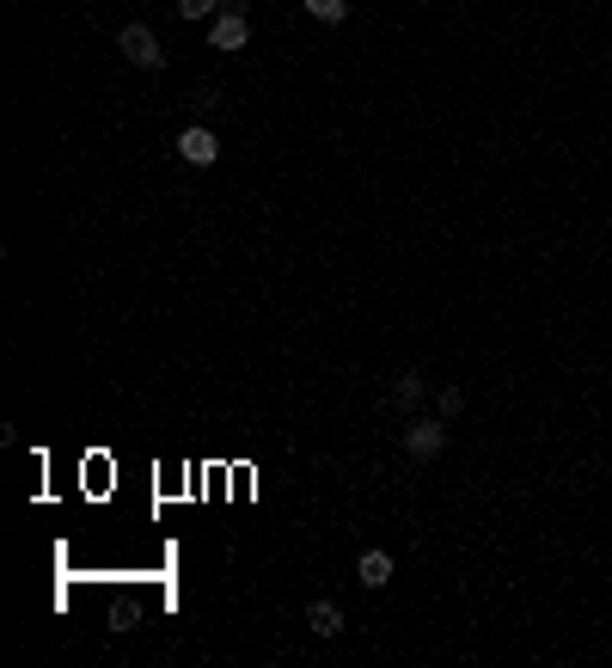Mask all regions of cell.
I'll list each match as a JSON object with an SVG mask.
<instances>
[{"mask_svg": "<svg viewBox=\"0 0 612 668\" xmlns=\"http://www.w3.org/2000/svg\"><path fill=\"white\" fill-rule=\"evenodd\" d=\"M117 50H123L135 68H147V74L166 68V50H160V37H153L147 25H123V31H117Z\"/></svg>", "mask_w": 612, "mask_h": 668, "instance_id": "obj_1", "label": "cell"}, {"mask_svg": "<svg viewBox=\"0 0 612 668\" xmlns=\"http://www.w3.org/2000/svg\"><path fill=\"white\" fill-rule=\"evenodd\" d=\"M435 411H441V417H459V411H466V387H441V393H435Z\"/></svg>", "mask_w": 612, "mask_h": 668, "instance_id": "obj_9", "label": "cell"}, {"mask_svg": "<svg viewBox=\"0 0 612 668\" xmlns=\"http://www.w3.org/2000/svg\"><path fill=\"white\" fill-rule=\"evenodd\" d=\"M300 7L313 13V19H325V25H343V19H349V0H300Z\"/></svg>", "mask_w": 612, "mask_h": 668, "instance_id": "obj_8", "label": "cell"}, {"mask_svg": "<svg viewBox=\"0 0 612 668\" xmlns=\"http://www.w3.org/2000/svg\"><path fill=\"white\" fill-rule=\"evenodd\" d=\"M178 154H184V166H215V160H221V141H215V129L190 123V129L178 135Z\"/></svg>", "mask_w": 612, "mask_h": 668, "instance_id": "obj_3", "label": "cell"}, {"mask_svg": "<svg viewBox=\"0 0 612 668\" xmlns=\"http://www.w3.org/2000/svg\"><path fill=\"white\" fill-rule=\"evenodd\" d=\"M392 570H398V564H392V552H380V546H374V552H362L355 577H362L368 589H386V583H392Z\"/></svg>", "mask_w": 612, "mask_h": 668, "instance_id": "obj_5", "label": "cell"}, {"mask_svg": "<svg viewBox=\"0 0 612 668\" xmlns=\"http://www.w3.org/2000/svg\"><path fill=\"white\" fill-rule=\"evenodd\" d=\"M417 399H423V374H417V368H404V374H398V387H392V405H417Z\"/></svg>", "mask_w": 612, "mask_h": 668, "instance_id": "obj_7", "label": "cell"}, {"mask_svg": "<svg viewBox=\"0 0 612 668\" xmlns=\"http://www.w3.org/2000/svg\"><path fill=\"white\" fill-rule=\"evenodd\" d=\"M111 626H117V632L135 626V607H129V601H111Z\"/></svg>", "mask_w": 612, "mask_h": 668, "instance_id": "obj_11", "label": "cell"}, {"mask_svg": "<svg viewBox=\"0 0 612 668\" xmlns=\"http://www.w3.org/2000/svg\"><path fill=\"white\" fill-rule=\"evenodd\" d=\"M306 626H313L319 638H337L343 632V607L337 601H313V607H306Z\"/></svg>", "mask_w": 612, "mask_h": 668, "instance_id": "obj_6", "label": "cell"}, {"mask_svg": "<svg viewBox=\"0 0 612 668\" xmlns=\"http://www.w3.org/2000/svg\"><path fill=\"white\" fill-rule=\"evenodd\" d=\"M178 13H184V19H215L221 0H178Z\"/></svg>", "mask_w": 612, "mask_h": 668, "instance_id": "obj_10", "label": "cell"}, {"mask_svg": "<svg viewBox=\"0 0 612 668\" xmlns=\"http://www.w3.org/2000/svg\"><path fill=\"white\" fill-rule=\"evenodd\" d=\"M251 43V19L245 13H215L209 19V50H245Z\"/></svg>", "mask_w": 612, "mask_h": 668, "instance_id": "obj_4", "label": "cell"}, {"mask_svg": "<svg viewBox=\"0 0 612 668\" xmlns=\"http://www.w3.org/2000/svg\"><path fill=\"white\" fill-rule=\"evenodd\" d=\"M441 448H447V417H417L404 429V454L411 460H435Z\"/></svg>", "mask_w": 612, "mask_h": 668, "instance_id": "obj_2", "label": "cell"}]
</instances>
